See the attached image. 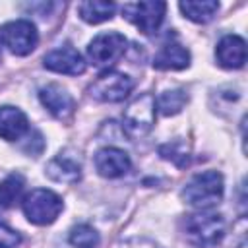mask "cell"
Here are the masks:
<instances>
[{
	"label": "cell",
	"mask_w": 248,
	"mask_h": 248,
	"mask_svg": "<svg viewBox=\"0 0 248 248\" xmlns=\"http://www.w3.org/2000/svg\"><path fill=\"white\" fill-rule=\"evenodd\" d=\"M180 231L196 248H215L225 236V219L219 213L202 209L186 215L180 221Z\"/></svg>",
	"instance_id": "obj_1"
},
{
	"label": "cell",
	"mask_w": 248,
	"mask_h": 248,
	"mask_svg": "<svg viewBox=\"0 0 248 248\" xmlns=\"http://www.w3.org/2000/svg\"><path fill=\"white\" fill-rule=\"evenodd\" d=\"M223 190H225V184H223L221 172L203 170V172L194 174L188 180V184L182 190V200L188 205L198 207L202 211V209H209L217 205L223 198Z\"/></svg>",
	"instance_id": "obj_2"
},
{
	"label": "cell",
	"mask_w": 248,
	"mask_h": 248,
	"mask_svg": "<svg viewBox=\"0 0 248 248\" xmlns=\"http://www.w3.org/2000/svg\"><path fill=\"white\" fill-rule=\"evenodd\" d=\"M155 97L151 93H141L136 97L124 110V132L130 140H140L149 134V130L155 124Z\"/></svg>",
	"instance_id": "obj_3"
},
{
	"label": "cell",
	"mask_w": 248,
	"mask_h": 248,
	"mask_svg": "<svg viewBox=\"0 0 248 248\" xmlns=\"http://www.w3.org/2000/svg\"><path fill=\"white\" fill-rule=\"evenodd\" d=\"M21 207L25 217L33 225H50L60 215L64 203L56 192L46 188H35L23 198Z\"/></svg>",
	"instance_id": "obj_4"
},
{
	"label": "cell",
	"mask_w": 248,
	"mask_h": 248,
	"mask_svg": "<svg viewBox=\"0 0 248 248\" xmlns=\"http://www.w3.org/2000/svg\"><path fill=\"white\" fill-rule=\"evenodd\" d=\"M132 89H134V79L130 76L122 72L107 70L89 85V95L101 103H120L132 93Z\"/></svg>",
	"instance_id": "obj_5"
},
{
	"label": "cell",
	"mask_w": 248,
	"mask_h": 248,
	"mask_svg": "<svg viewBox=\"0 0 248 248\" xmlns=\"http://www.w3.org/2000/svg\"><path fill=\"white\" fill-rule=\"evenodd\" d=\"M126 37L116 31H107L97 35L87 46V58L97 68L112 66L124 52H126Z\"/></svg>",
	"instance_id": "obj_6"
},
{
	"label": "cell",
	"mask_w": 248,
	"mask_h": 248,
	"mask_svg": "<svg viewBox=\"0 0 248 248\" xmlns=\"http://www.w3.org/2000/svg\"><path fill=\"white\" fill-rule=\"evenodd\" d=\"M0 37H2V45L8 46V50L16 56L29 54L31 50H35L39 43L37 27L27 19H16L6 23L0 29Z\"/></svg>",
	"instance_id": "obj_7"
},
{
	"label": "cell",
	"mask_w": 248,
	"mask_h": 248,
	"mask_svg": "<svg viewBox=\"0 0 248 248\" xmlns=\"http://www.w3.org/2000/svg\"><path fill=\"white\" fill-rule=\"evenodd\" d=\"M167 4L165 2H136V4H124L122 6V16L132 21L141 33L151 35L159 29L165 17Z\"/></svg>",
	"instance_id": "obj_8"
},
{
	"label": "cell",
	"mask_w": 248,
	"mask_h": 248,
	"mask_svg": "<svg viewBox=\"0 0 248 248\" xmlns=\"http://www.w3.org/2000/svg\"><path fill=\"white\" fill-rule=\"evenodd\" d=\"M45 174L50 180L62 182V184L78 182L81 178V159H79V153H76L74 149H62L56 157H52L46 163Z\"/></svg>",
	"instance_id": "obj_9"
},
{
	"label": "cell",
	"mask_w": 248,
	"mask_h": 248,
	"mask_svg": "<svg viewBox=\"0 0 248 248\" xmlns=\"http://www.w3.org/2000/svg\"><path fill=\"white\" fill-rule=\"evenodd\" d=\"M39 99L43 103V107L58 120L66 122L74 116V97L58 83H46L39 89Z\"/></svg>",
	"instance_id": "obj_10"
},
{
	"label": "cell",
	"mask_w": 248,
	"mask_h": 248,
	"mask_svg": "<svg viewBox=\"0 0 248 248\" xmlns=\"http://www.w3.org/2000/svg\"><path fill=\"white\" fill-rule=\"evenodd\" d=\"M43 64L46 70H52L56 74H66V76H79L85 72L83 56L70 45H64V46L50 50L43 58Z\"/></svg>",
	"instance_id": "obj_11"
},
{
	"label": "cell",
	"mask_w": 248,
	"mask_h": 248,
	"mask_svg": "<svg viewBox=\"0 0 248 248\" xmlns=\"http://www.w3.org/2000/svg\"><path fill=\"white\" fill-rule=\"evenodd\" d=\"M132 167V161L126 151L118 147H103L95 153V169L105 178L124 176Z\"/></svg>",
	"instance_id": "obj_12"
},
{
	"label": "cell",
	"mask_w": 248,
	"mask_h": 248,
	"mask_svg": "<svg viewBox=\"0 0 248 248\" xmlns=\"http://www.w3.org/2000/svg\"><path fill=\"white\" fill-rule=\"evenodd\" d=\"M215 56L223 68L229 70L242 68L246 62V41L238 35H227L217 43Z\"/></svg>",
	"instance_id": "obj_13"
},
{
	"label": "cell",
	"mask_w": 248,
	"mask_h": 248,
	"mask_svg": "<svg viewBox=\"0 0 248 248\" xmlns=\"http://www.w3.org/2000/svg\"><path fill=\"white\" fill-rule=\"evenodd\" d=\"M29 130V120L23 110L16 107H0V138L6 141H17Z\"/></svg>",
	"instance_id": "obj_14"
},
{
	"label": "cell",
	"mask_w": 248,
	"mask_h": 248,
	"mask_svg": "<svg viewBox=\"0 0 248 248\" xmlns=\"http://www.w3.org/2000/svg\"><path fill=\"white\" fill-rule=\"evenodd\" d=\"M190 66V52L178 43H167L153 58L157 70H184Z\"/></svg>",
	"instance_id": "obj_15"
},
{
	"label": "cell",
	"mask_w": 248,
	"mask_h": 248,
	"mask_svg": "<svg viewBox=\"0 0 248 248\" xmlns=\"http://www.w3.org/2000/svg\"><path fill=\"white\" fill-rule=\"evenodd\" d=\"M178 8L188 19H192L196 23H207L215 17V14L219 10V2H215V0H202V2L186 0V2H180Z\"/></svg>",
	"instance_id": "obj_16"
},
{
	"label": "cell",
	"mask_w": 248,
	"mask_h": 248,
	"mask_svg": "<svg viewBox=\"0 0 248 248\" xmlns=\"http://www.w3.org/2000/svg\"><path fill=\"white\" fill-rule=\"evenodd\" d=\"M116 10L114 2H101V0H91V2H81L78 4V14L83 21L87 23H101L112 17Z\"/></svg>",
	"instance_id": "obj_17"
},
{
	"label": "cell",
	"mask_w": 248,
	"mask_h": 248,
	"mask_svg": "<svg viewBox=\"0 0 248 248\" xmlns=\"http://www.w3.org/2000/svg\"><path fill=\"white\" fill-rule=\"evenodd\" d=\"M23 186H25V178L19 172H14V174L6 176L0 182V209L12 207L17 202V198L21 196Z\"/></svg>",
	"instance_id": "obj_18"
},
{
	"label": "cell",
	"mask_w": 248,
	"mask_h": 248,
	"mask_svg": "<svg viewBox=\"0 0 248 248\" xmlns=\"http://www.w3.org/2000/svg\"><path fill=\"white\" fill-rule=\"evenodd\" d=\"M186 103H188L186 91H182V89H167V91L161 93V97L157 101V108L161 110V114L172 116V114H178L184 108Z\"/></svg>",
	"instance_id": "obj_19"
},
{
	"label": "cell",
	"mask_w": 248,
	"mask_h": 248,
	"mask_svg": "<svg viewBox=\"0 0 248 248\" xmlns=\"http://www.w3.org/2000/svg\"><path fill=\"white\" fill-rule=\"evenodd\" d=\"M99 232L87 223H79L70 231V244L74 248H99Z\"/></svg>",
	"instance_id": "obj_20"
},
{
	"label": "cell",
	"mask_w": 248,
	"mask_h": 248,
	"mask_svg": "<svg viewBox=\"0 0 248 248\" xmlns=\"http://www.w3.org/2000/svg\"><path fill=\"white\" fill-rule=\"evenodd\" d=\"M159 153H161L163 159H169V161H172L178 167H184L188 163V159H190V151H188L186 143L184 141H178V140L161 145L159 147Z\"/></svg>",
	"instance_id": "obj_21"
},
{
	"label": "cell",
	"mask_w": 248,
	"mask_h": 248,
	"mask_svg": "<svg viewBox=\"0 0 248 248\" xmlns=\"http://www.w3.org/2000/svg\"><path fill=\"white\" fill-rule=\"evenodd\" d=\"M21 244V234L0 221V248H16Z\"/></svg>",
	"instance_id": "obj_22"
},
{
	"label": "cell",
	"mask_w": 248,
	"mask_h": 248,
	"mask_svg": "<svg viewBox=\"0 0 248 248\" xmlns=\"http://www.w3.org/2000/svg\"><path fill=\"white\" fill-rule=\"evenodd\" d=\"M126 248H159V246L153 244V242H149V240H145V238H141V240H132V242H128Z\"/></svg>",
	"instance_id": "obj_23"
},
{
	"label": "cell",
	"mask_w": 248,
	"mask_h": 248,
	"mask_svg": "<svg viewBox=\"0 0 248 248\" xmlns=\"http://www.w3.org/2000/svg\"><path fill=\"white\" fill-rule=\"evenodd\" d=\"M2 46L4 45H2V37H0V60H2Z\"/></svg>",
	"instance_id": "obj_24"
}]
</instances>
